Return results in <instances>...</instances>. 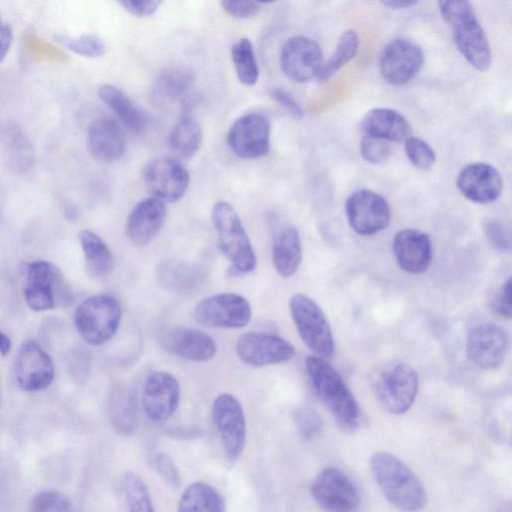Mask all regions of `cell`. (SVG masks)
<instances>
[{"label": "cell", "instance_id": "60d3db41", "mask_svg": "<svg viewBox=\"0 0 512 512\" xmlns=\"http://www.w3.org/2000/svg\"><path fill=\"white\" fill-rule=\"evenodd\" d=\"M28 512H72L69 499L55 490H44L33 496Z\"/></svg>", "mask_w": 512, "mask_h": 512}, {"label": "cell", "instance_id": "d6986e66", "mask_svg": "<svg viewBox=\"0 0 512 512\" xmlns=\"http://www.w3.org/2000/svg\"><path fill=\"white\" fill-rule=\"evenodd\" d=\"M509 347L506 331L493 323L473 328L466 340L468 358L482 369H494L504 360Z\"/></svg>", "mask_w": 512, "mask_h": 512}, {"label": "cell", "instance_id": "8d00e7d4", "mask_svg": "<svg viewBox=\"0 0 512 512\" xmlns=\"http://www.w3.org/2000/svg\"><path fill=\"white\" fill-rule=\"evenodd\" d=\"M122 489L128 512H154L149 489L135 472L123 475Z\"/></svg>", "mask_w": 512, "mask_h": 512}, {"label": "cell", "instance_id": "4dcf8cb0", "mask_svg": "<svg viewBox=\"0 0 512 512\" xmlns=\"http://www.w3.org/2000/svg\"><path fill=\"white\" fill-rule=\"evenodd\" d=\"M98 94L128 130L141 133L146 129L147 115L119 88L104 84L99 88Z\"/></svg>", "mask_w": 512, "mask_h": 512}, {"label": "cell", "instance_id": "5bb4252c", "mask_svg": "<svg viewBox=\"0 0 512 512\" xmlns=\"http://www.w3.org/2000/svg\"><path fill=\"white\" fill-rule=\"evenodd\" d=\"M311 495L328 512H353L359 505L355 485L334 467H327L316 475L311 484Z\"/></svg>", "mask_w": 512, "mask_h": 512}, {"label": "cell", "instance_id": "484cf974", "mask_svg": "<svg viewBox=\"0 0 512 512\" xmlns=\"http://www.w3.org/2000/svg\"><path fill=\"white\" fill-rule=\"evenodd\" d=\"M195 82V73L184 65H172L163 69L152 87V99L155 104L166 107L187 101V95Z\"/></svg>", "mask_w": 512, "mask_h": 512}, {"label": "cell", "instance_id": "d4e9b609", "mask_svg": "<svg viewBox=\"0 0 512 512\" xmlns=\"http://www.w3.org/2000/svg\"><path fill=\"white\" fill-rule=\"evenodd\" d=\"M86 142L90 154L104 163L115 162L125 154V135L111 117L95 119L88 127Z\"/></svg>", "mask_w": 512, "mask_h": 512}, {"label": "cell", "instance_id": "d590c367", "mask_svg": "<svg viewBox=\"0 0 512 512\" xmlns=\"http://www.w3.org/2000/svg\"><path fill=\"white\" fill-rule=\"evenodd\" d=\"M359 37L356 31H345L338 40L335 50L317 77L319 82H326L333 77L343 66L354 58L358 51Z\"/></svg>", "mask_w": 512, "mask_h": 512}, {"label": "cell", "instance_id": "f1b7e54d", "mask_svg": "<svg viewBox=\"0 0 512 512\" xmlns=\"http://www.w3.org/2000/svg\"><path fill=\"white\" fill-rule=\"evenodd\" d=\"M302 260V245L297 228L291 224L281 226L272 243V262L283 277L292 276Z\"/></svg>", "mask_w": 512, "mask_h": 512}, {"label": "cell", "instance_id": "f907efd6", "mask_svg": "<svg viewBox=\"0 0 512 512\" xmlns=\"http://www.w3.org/2000/svg\"><path fill=\"white\" fill-rule=\"evenodd\" d=\"M13 29L0 15V63H2L13 43Z\"/></svg>", "mask_w": 512, "mask_h": 512}, {"label": "cell", "instance_id": "6da1fadb", "mask_svg": "<svg viewBox=\"0 0 512 512\" xmlns=\"http://www.w3.org/2000/svg\"><path fill=\"white\" fill-rule=\"evenodd\" d=\"M305 366L312 386L337 425L352 432L361 423L360 407L340 373L326 360L309 356Z\"/></svg>", "mask_w": 512, "mask_h": 512}, {"label": "cell", "instance_id": "816d5d0a", "mask_svg": "<svg viewBox=\"0 0 512 512\" xmlns=\"http://www.w3.org/2000/svg\"><path fill=\"white\" fill-rule=\"evenodd\" d=\"M417 1H411V0H388V1H382L381 4L393 9H406L411 8L414 5H417Z\"/></svg>", "mask_w": 512, "mask_h": 512}, {"label": "cell", "instance_id": "7c38bea8", "mask_svg": "<svg viewBox=\"0 0 512 512\" xmlns=\"http://www.w3.org/2000/svg\"><path fill=\"white\" fill-rule=\"evenodd\" d=\"M345 212L350 227L363 236L384 230L391 219L387 200L369 189H360L350 194L345 203Z\"/></svg>", "mask_w": 512, "mask_h": 512}, {"label": "cell", "instance_id": "681fc988", "mask_svg": "<svg viewBox=\"0 0 512 512\" xmlns=\"http://www.w3.org/2000/svg\"><path fill=\"white\" fill-rule=\"evenodd\" d=\"M495 310L502 316L506 318L511 317L512 308H511V278L509 277L507 281L500 288L494 304Z\"/></svg>", "mask_w": 512, "mask_h": 512}, {"label": "cell", "instance_id": "ab89813d", "mask_svg": "<svg viewBox=\"0 0 512 512\" xmlns=\"http://www.w3.org/2000/svg\"><path fill=\"white\" fill-rule=\"evenodd\" d=\"M404 149L411 164L419 170H429L436 161L435 151L421 138L408 137L405 140Z\"/></svg>", "mask_w": 512, "mask_h": 512}, {"label": "cell", "instance_id": "7402d4cb", "mask_svg": "<svg viewBox=\"0 0 512 512\" xmlns=\"http://www.w3.org/2000/svg\"><path fill=\"white\" fill-rule=\"evenodd\" d=\"M160 342L169 353L195 362L209 361L217 351L216 343L210 335L192 328H171L162 334Z\"/></svg>", "mask_w": 512, "mask_h": 512}, {"label": "cell", "instance_id": "7dc6e473", "mask_svg": "<svg viewBox=\"0 0 512 512\" xmlns=\"http://www.w3.org/2000/svg\"><path fill=\"white\" fill-rule=\"evenodd\" d=\"M270 97L282 108H284L293 118L301 119L303 109L296 99L282 88H273L269 91Z\"/></svg>", "mask_w": 512, "mask_h": 512}, {"label": "cell", "instance_id": "9c48e42d", "mask_svg": "<svg viewBox=\"0 0 512 512\" xmlns=\"http://www.w3.org/2000/svg\"><path fill=\"white\" fill-rule=\"evenodd\" d=\"M248 300L236 293H218L201 300L194 308V318L210 328L239 329L251 320Z\"/></svg>", "mask_w": 512, "mask_h": 512}, {"label": "cell", "instance_id": "f5cc1de1", "mask_svg": "<svg viewBox=\"0 0 512 512\" xmlns=\"http://www.w3.org/2000/svg\"><path fill=\"white\" fill-rule=\"evenodd\" d=\"M11 345L12 343L10 338L0 331V354L2 356H6L10 352Z\"/></svg>", "mask_w": 512, "mask_h": 512}, {"label": "cell", "instance_id": "e575fe53", "mask_svg": "<svg viewBox=\"0 0 512 512\" xmlns=\"http://www.w3.org/2000/svg\"><path fill=\"white\" fill-rule=\"evenodd\" d=\"M231 59L239 81L247 86L255 85L259 67L253 44L248 38H241L232 45Z\"/></svg>", "mask_w": 512, "mask_h": 512}, {"label": "cell", "instance_id": "83f0119b", "mask_svg": "<svg viewBox=\"0 0 512 512\" xmlns=\"http://www.w3.org/2000/svg\"><path fill=\"white\" fill-rule=\"evenodd\" d=\"M364 135L386 141H405L411 136V126L398 111L390 108H374L366 113L361 122Z\"/></svg>", "mask_w": 512, "mask_h": 512}, {"label": "cell", "instance_id": "4fadbf2b", "mask_svg": "<svg viewBox=\"0 0 512 512\" xmlns=\"http://www.w3.org/2000/svg\"><path fill=\"white\" fill-rule=\"evenodd\" d=\"M424 64L422 48L414 41L396 38L387 43L379 57V69L386 82L402 86L412 80Z\"/></svg>", "mask_w": 512, "mask_h": 512}, {"label": "cell", "instance_id": "cb8c5ba5", "mask_svg": "<svg viewBox=\"0 0 512 512\" xmlns=\"http://www.w3.org/2000/svg\"><path fill=\"white\" fill-rule=\"evenodd\" d=\"M393 251L398 265L410 274L425 272L432 260V244L427 233L402 229L393 239Z\"/></svg>", "mask_w": 512, "mask_h": 512}, {"label": "cell", "instance_id": "44dd1931", "mask_svg": "<svg viewBox=\"0 0 512 512\" xmlns=\"http://www.w3.org/2000/svg\"><path fill=\"white\" fill-rule=\"evenodd\" d=\"M460 193L477 204L496 201L503 190V179L496 167L486 162H474L464 166L456 180Z\"/></svg>", "mask_w": 512, "mask_h": 512}, {"label": "cell", "instance_id": "ac0fdd59", "mask_svg": "<svg viewBox=\"0 0 512 512\" xmlns=\"http://www.w3.org/2000/svg\"><path fill=\"white\" fill-rule=\"evenodd\" d=\"M54 375L53 362L39 344L28 341L22 345L15 361V377L22 390H44L51 385Z\"/></svg>", "mask_w": 512, "mask_h": 512}, {"label": "cell", "instance_id": "277c9868", "mask_svg": "<svg viewBox=\"0 0 512 512\" xmlns=\"http://www.w3.org/2000/svg\"><path fill=\"white\" fill-rule=\"evenodd\" d=\"M211 221L217 235L219 249L239 273L252 272L257 258L246 229L227 201H218L211 211Z\"/></svg>", "mask_w": 512, "mask_h": 512}, {"label": "cell", "instance_id": "1f68e13d", "mask_svg": "<svg viewBox=\"0 0 512 512\" xmlns=\"http://www.w3.org/2000/svg\"><path fill=\"white\" fill-rule=\"evenodd\" d=\"M79 241L90 274L97 278L109 276L114 269V258L104 240L95 232L84 229L79 232Z\"/></svg>", "mask_w": 512, "mask_h": 512}, {"label": "cell", "instance_id": "74e56055", "mask_svg": "<svg viewBox=\"0 0 512 512\" xmlns=\"http://www.w3.org/2000/svg\"><path fill=\"white\" fill-rule=\"evenodd\" d=\"M4 144L12 166L17 170L29 168L33 162V151L29 139L17 126H11L4 133Z\"/></svg>", "mask_w": 512, "mask_h": 512}, {"label": "cell", "instance_id": "9a60e30c", "mask_svg": "<svg viewBox=\"0 0 512 512\" xmlns=\"http://www.w3.org/2000/svg\"><path fill=\"white\" fill-rule=\"evenodd\" d=\"M227 144L242 159L265 156L270 146L269 120L256 112L239 117L227 133Z\"/></svg>", "mask_w": 512, "mask_h": 512}, {"label": "cell", "instance_id": "836d02e7", "mask_svg": "<svg viewBox=\"0 0 512 512\" xmlns=\"http://www.w3.org/2000/svg\"><path fill=\"white\" fill-rule=\"evenodd\" d=\"M177 512H226V505L214 487L194 482L182 492Z\"/></svg>", "mask_w": 512, "mask_h": 512}, {"label": "cell", "instance_id": "b9f144b4", "mask_svg": "<svg viewBox=\"0 0 512 512\" xmlns=\"http://www.w3.org/2000/svg\"><path fill=\"white\" fill-rule=\"evenodd\" d=\"M360 153L366 162L379 165L387 161L391 154V147L386 140L364 135L360 143Z\"/></svg>", "mask_w": 512, "mask_h": 512}, {"label": "cell", "instance_id": "f35d334b", "mask_svg": "<svg viewBox=\"0 0 512 512\" xmlns=\"http://www.w3.org/2000/svg\"><path fill=\"white\" fill-rule=\"evenodd\" d=\"M54 39L63 47L83 57H101L106 51L104 42L95 34H82L80 36L56 34Z\"/></svg>", "mask_w": 512, "mask_h": 512}, {"label": "cell", "instance_id": "52a82bcc", "mask_svg": "<svg viewBox=\"0 0 512 512\" xmlns=\"http://www.w3.org/2000/svg\"><path fill=\"white\" fill-rule=\"evenodd\" d=\"M417 371L407 363H395L377 371L372 390L381 406L392 414H403L413 405L418 392Z\"/></svg>", "mask_w": 512, "mask_h": 512}, {"label": "cell", "instance_id": "ffe728a7", "mask_svg": "<svg viewBox=\"0 0 512 512\" xmlns=\"http://www.w3.org/2000/svg\"><path fill=\"white\" fill-rule=\"evenodd\" d=\"M180 386L177 379L165 371H155L145 380L142 405L148 418L156 422L169 419L177 410Z\"/></svg>", "mask_w": 512, "mask_h": 512}, {"label": "cell", "instance_id": "bcb514c9", "mask_svg": "<svg viewBox=\"0 0 512 512\" xmlns=\"http://www.w3.org/2000/svg\"><path fill=\"white\" fill-rule=\"evenodd\" d=\"M220 4L227 14L237 19L251 18L261 9L259 2L248 0H224Z\"/></svg>", "mask_w": 512, "mask_h": 512}, {"label": "cell", "instance_id": "ee69618b", "mask_svg": "<svg viewBox=\"0 0 512 512\" xmlns=\"http://www.w3.org/2000/svg\"><path fill=\"white\" fill-rule=\"evenodd\" d=\"M294 422L303 439H312L321 431V419L317 412L311 408L301 407L297 409L294 413Z\"/></svg>", "mask_w": 512, "mask_h": 512}, {"label": "cell", "instance_id": "30bf717a", "mask_svg": "<svg viewBox=\"0 0 512 512\" xmlns=\"http://www.w3.org/2000/svg\"><path fill=\"white\" fill-rule=\"evenodd\" d=\"M212 417L226 458L236 461L246 442V421L241 403L232 394L222 393L213 401Z\"/></svg>", "mask_w": 512, "mask_h": 512}, {"label": "cell", "instance_id": "8992f818", "mask_svg": "<svg viewBox=\"0 0 512 512\" xmlns=\"http://www.w3.org/2000/svg\"><path fill=\"white\" fill-rule=\"evenodd\" d=\"M121 317V305L114 296L97 294L79 304L74 314V323L88 344L98 346L115 335Z\"/></svg>", "mask_w": 512, "mask_h": 512}, {"label": "cell", "instance_id": "2e32d148", "mask_svg": "<svg viewBox=\"0 0 512 512\" xmlns=\"http://www.w3.org/2000/svg\"><path fill=\"white\" fill-rule=\"evenodd\" d=\"M320 45L311 38L294 36L286 40L280 52L284 74L299 83L317 78L324 64Z\"/></svg>", "mask_w": 512, "mask_h": 512}, {"label": "cell", "instance_id": "c3c4849f", "mask_svg": "<svg viewBox=\"0 0 512 512\" xmlns=\"http://www.w3.org/2000/svg\"><path fill=\"white\" fill-rule=\"evenodd\" d=\"M118 3L128 13L137 17L152 15L161 5V1L159 0H121Z\"/></svg>", "mask_w": 512, "mask_h": 512}, {"label": "cell", "instance_id": "603a6c76", "mask_svg": "<svg viewBox=\"0 0 512 512\" xmlns=\"http://www.w3.org/2000/svg\"><path fill=\"white\" fill-rule=\"evenodd\" d=\"M167 215L163 201L149 197L138 202L126 221V235L137 246L150 243L161 230Z\"/></svg>", "mask_w": 512, "mask_h": 512}, {"label": "cell", "instance_id": "ba28073f", "mask_svg": "<svg viewBox=\"0 0 512 512\" xmlns=\"http://www.w3.org/2000/svg\"><path fill=\"white\" fill-rule=\"evenodd\" d=\"M289 309L297 331L315 356L323 359L334 354V339L329 322L320 306L305 294L297 293L289 302Z\"/></svg>", "mask_w": 512, "mask_h": 512}, {"label": "cell", "instance_id": "5b68a950", "mask_svg": "<svg viewBox=\"0 0 512 512\" xmlns=\"http://www.w3.org/2000/svg\"><path fill=\"white\" fill-rule=\"evenodd\" d=\"M23 294L33 311L66 307L73 302V292L61 270L44 260L28 265Z\"/></svg>", "mask_w": 512, "mask_h": 512}, {"label": "cell", "instance_id": "f6af8a7d", "mask_svg": "<svg viewBox=\"0 0 512 512\" xmlns=\"http://www.w3.org/2000/svg\"><path fill=\"white\" fill-rule=\"evenodd\" d=\"M152 465L162 480L171 488H177L181 483L179 469L173 459L166 453L160 452L153 456Z\"/></svg>", "mask_w": 512, "mask_h": 512}, {"label": "cell", "instance_id": "8fae6325", "mask_svg": "<svg viewBox=\"0 0 512 512\" xmlns=\"http://www.w3.org/2000/svg\"><path fill=\"white\" fill-rule=\"evenodd\" d=\"M143 182L152 197L171 203L185 194L189 185V173L177 158L159 156L144 167Z\"/></svg>", "mask_w": 512, "mask_h": 512}, {"label": "cell", "instance_id": "e0dca14e", "mask_svg": "<svg viewBox=\"0 0 512 512\" xmlns=\"http://www.w3.org/2000/svg\"><path fill=\"white\" fill-rule=\"evenodd\" d=\"M239 359L253 367L278 364L292 359L293 345L284 338L265 332H247L236 343Z\"/></svg>", "mask_w": 512, "mask_h": 512}, {"label": "cell", "instance_id": "f546056e", "mask_svg": "<svg viewBox=\"0 0 512 512\" xmlns=\"http://www.w3.org/2000/svg\"><path fill=\"white\" fill-rule=\"evenodd\" d=\"M107 411L111 425L122 435L132 434L138 427L136 397L129 387L114 385L107 396Z\"/></svg>", "mask_w": 512, "mask_h": 512}, {"label": "cell", "instance_id": "7bdbcfd3", "mask_svg": "<svg viewBox=\"0 0 512 512\" xmlns=\"http://www.w3.org/2000/svg\"><path fill=\"white\" fill-rule=\"evenodd\" d=\"M483 231L490 245L500 252L511 249L510 232L498 219L488 218L483 223Z\"/></svg>", "mask_w": 512, "mask_h": 512}, {"label": "cell", "instance_id": "3957f363", "mask_svg": "<svg viewBox=\"0 0 512 512\" xmlns=\"http://www.w3.org/2000/svg\"><path fill=\"white\" fill-rule=\"evenodd\" d=\"M371 473L387 500L405 512L420 511L426 504V492L414 472L396 456L374 453L369 462Z\"/></svg>", "mask_w": 512, "mask_h": 512}, {"label": "cell", "instance_id": "4316f807", "mask_svg": "<svg viewBox=\"0 0 512 512\" xmlns=\"http://www.w3.org/2000/svg\"><path fill=\"white\" fill-rule=\"evenodd\" d=\"M158 284L165 290L178 294H189L204 283V271L184 260L165 259L155 270Z\"/></svg>", "mask_w": 512, "mask_h": 512}, {"label": "cell", "instance_id": "d6a6232c", "mask_svg": "<svg viewBox=\"0 0 512 512\" xmlns=\"http://www.w3.org/2000/svg\"><path fill=\"white\" fill-rule=\"evenodd\" d=\"M201 142V126L186 109L168 136L169 149L179 158L190 159L197 153Z\"/></svg>", "mask_w": 512, "mask_h": 512}, {"label": "cell", "instance_id": "7a4b0ae2", "mask_svg": "<svg viewBox=\"0 0 512 512\" xmlns=\"http://www.w3.org/2000/svg\"><path fill=\"white\" fill-rule=\"evenodd\" d=\"M439 12L452 29L454 43L476 70L487 71L492 63V53L485 31L473 5L465 0L438 2Z\"/></svg>", "mask_w": 512, "mask_h": 512}]
</instances>
